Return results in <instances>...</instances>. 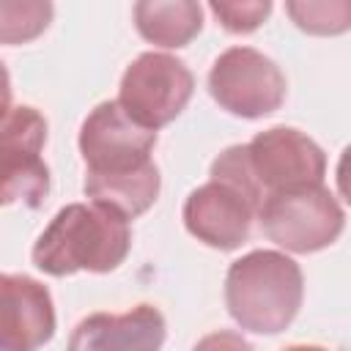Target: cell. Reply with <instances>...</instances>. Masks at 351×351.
Masks as SVG:
<instances>
[{
    "instance_id": "cell-9",
    "label": "cell",
    "mask_w": 351,
    "mask_h": 351,
    "mask_svg": "<svg viewBox=\"0 0 351 351\" xmlns=\"http://www.w3.org/2000/svg\"><path fill=\"white\" fill-rule=\"evenodd\" d=\"M258 208L230 184L208 181L189 192L184 203V225L186 230L214 247V250H236L250 239L252 219Z\"/></svg>"
},
{
    "instance_id": "cell-2",
    "label": "cell",
    "mask_w": 351,
    "mask_h": 351,
    "mask_svg": "<svg viewBox=\"0 0 351 351\" xmlns=\"http://www.w3.org/2000/svg\"><path fill=\"white\" fill-rule=\"evenodd\" d=\"M304 280L293 258L277 250H252L225 274V304L233 321L255 335H277L302 307Z\"/></svg>"
},
{
    "instance_id": "cell-8",
    "label": "cell",
    "mask_w": 351,
    "mask_h": 351,
    "mask_svg": "<svg viewBox=\"0 0 351 351\" xmlns=\"http://www.w3.org/2000/svg\"><path fill=\"white\" fill-rule=\"evenodd\" d=\"M47 121L33 107H14L3 115V203L38 208L49 192V167L41 159Z\"/></svg>"
},
{
    "instance_id": "cell-7",
    "label": "cell",
    "mask_w": 351,
    "mask_h": 351,
    "mask_svg": "<svg viewBox=\"0 0 351 351\" xmlns=\"http://www.w3.org/2000/svg\"><path fill=\"white\" fill-rule=\"evenodd\" d=\"M156 132L132 121L118 101L96 104L80 129V154L88 176H121L151 165Z\"/></svg>"
},
{
    "instance_id": "cell-17",
    "label": "cell",
    "mask_w": 351,
    "mask_h": 351,
    "mask_svg": "<svg viewBox=\"0 0 351 351\" xmlns=\"http://www.w3.org/2000/svg\"><path fill=\"white\" fill-rule=\"evenodd\" d=\"M192 351H255V348L239 332L219 329V332H211V335L200 337Z\"/></svg>"
},
{
    "instance_id": "cell-4",
    "label": "cell",
    "mask_w": 351,
    "mask_h": 351,
    "mask_svg": "<svg viewBox=\"0 0 351 351\" xmlns=\"http://www.w3.org/2000/svg\"><path fill=\"white\" fill-rule=\"evenodd\" d=\"M192 90L195 77L184 60L165 52H143L121 77L118 104L132 121L156 132L184 112Z\"/></svg>"
},
{
    "instance_id": "cell-11",
    "label": "cell",
    "mask_w": 351,
    "mask_h": 351,
    "mask_svg": "<svg viewBox=\"0 0 351 351\" xmlns=\"http://www.w3.org/2000/svg\"><path fill=\"white\" fill-rule=\"evenodd\" d=\"M165 318L154 304H137L129 313H93L82 318L66 351H162Z\"/></svg>"
},
{
    "instance_id": "cell-15",
    "label": "cell",
    "mask_w": 351,
    "mask_h": 351,
    "mask_svg": "<svg viewBox=\"0 0 351 351\" xmlns=\"http://www.w3.org/2000/svg\"><path fill=\"white\" fill-rule=\"evenodd\" d=\"M52 19L49 3H0V38L3 44H22L47 30Z\"/></svg>"
},
{
    "instance_id": "cell-18",
    "label": "cell",
    "mask_w": 351,
    "mask_h": 351,
    "mask_svg": "<svg viewBox=\"0 0 351 351\" xmlns=\"http://www.w3.org/2000/svg\"><path fill=\"white\" fill-rule=\"evenodd\" d=\"M335 178H337V192H340V197L351 206V143L343 148V154H340V159H337V173H335Z\"/></svg>"
},
{
    "instance_id": "cell-10",
    "label": "cell",
    "mask_w": 351,
    "mask_h": 351,
    "mask_svg": "<svg viewBox=\"0 0 351 351\" xmlns=\"http://www.w3.org/2000/svg\"><path fill=\"white\" fill-rule=\"evenodd\" d=\"M3 351H38L55 335V304L33 277L3 274Z\"/></svg>"
},
{
    "instance_id": "cell-16",
    "label": "cell",
    "mask_w": 351,
    "mask_h": 351,
    "mask_svg": "<svg viewBox=\"0 0 351 351\" xmlns=\"http://www.w3.org/2000/svg\"><path fill=\"white\" fill-rule=\"evenodd\" d=\"M208 8L219 19V25L230 33H252L271 14L269 0H244V3H225V0L217 3L214 0V3H208Z\"/></svg>"
},
{
    "instance_id": "cell-3",
    "label": "cell",
    "mask_w": 351,
    "mask_h": 351,
    "mask_svg": "<svg viewBox=\"0 0 351 351\" xmlns=\"http://www.w3.org/2000/svg\"><path fill=\"white\" fill-rule=\"evenodd\" d=\"M258 219L269 241L299 255L335 244L346 225L340 203L329 189H324V184L269 195L258 211Z\"/></svg>"
},
{
    "instance_id": "cell-1",
    "label": "cell",
    "mask_w": 351,
    "mask_h": 351,
    "mask_svg": "<svg viewBox=\"0 0 351 351\" xmlns=\"http://www.w3.org/2000/svg\"><path fill=\"white\" fill-rule=\"evenodd\" d=\"M132 247L129 219L99 203L63 206L33 244V263L49 277L77 271L107 274L123 263Z\"/></svg>"
},
{
    "instance_id": "cell-5",
    "label": "cell",
    "mask_w": 351,
    "mask_h": 351,
    "mask_svg": "<svg viewBox=\"0 0 351 351\" xmlns=\"http://www.w3.org/2000/svg\"><path fill=\"white\" fill-rule=\"evenodd\" d=\"M244 162L263 200L296 186H321L326 173L321 145L291 126H271L255 134L244 145Z\"/></svg>"
},
{
    "instance_id": "cell-12",
    "label": "cell",
    "mask_w": 351,
    "mask_h": 351,
    "mask_svg": "<svg viewBox=\"0 0 351 351\" xmlns=\"http://www.w3.org/2000/svg\"><path fill=\"white\" fill-rule=\"evenodd\" d=\"M137 33L167 49L186 47L203 27V5L192 0H143L134 5Z\"/></svg>"
},
{
    "instance_id": "cell-14",
    "label": "cell",
    "mask_w": 351,
    "mask_h": 351,
    "mask_svg": "<svg viewBox=\"0 0 351 351\" xmlns=\"http://www.w3.org/2000/svg\"><path fill=\"white\" fill-rule=\"evenodd\" d=\"M285 11L310 36H340L351 30V0H291Z\"/></svg>"
},
{
    "instance_id": "cell-13",
    "label": "cell",
    "mask_w": 351,
    "mask_h": 351,
    "mask_svg": "<svg viewBox=\"0 0 351 351\" xmlns=\"http://www.w3.org/2000/svg\"><path fill=\"white\" fill-rule=\"evenodd\" d=\"M159 186H162L159 167L151 162L143 170L121 173V176H88L85 173L82 189L93 203L107 206L126 219H134L156 203Z\"/></svg>"
},
{
    "instance_id": "cell-6",
    "label": "cell",
    "mask_w": 351,
    "mask_h": 351,
    "mask_svg": "<svg viewBox=\"0 0 351 351\" xmlns=\"http://www.w3.org/2000/svg\"><path fill=\"white\" fill-rule=\"evenodd\" d=\"M208 93L239 118H263L285 101V77L280 66L252 47L225 49L208 71Z\"/></svg>"
},
{
    "instance_id": "cell-19",
    "label": "cell",
    "mask_w": 351,
    "mask_h": 351,
    "mask_svg": "<svg viewBox=\"0 0 351 351\" xmlns=\"http://www.w3.org/2000/svg\"><path fill=\"white\" fill-rule=\"evenodd\" d=\"M285 351H326V348H321V346H288Z\"/></svg>"
}]
</instances>
